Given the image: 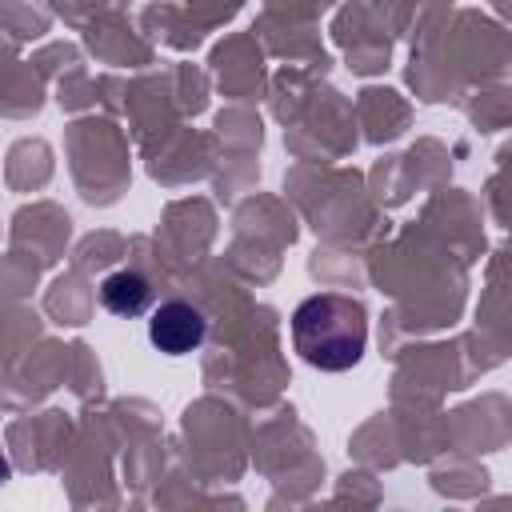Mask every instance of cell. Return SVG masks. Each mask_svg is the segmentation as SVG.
<instances>
[{
	"instance_id": "obj_4",
	"label": "cell",
	"mask_w": 512,
	"mask_h": 512,
	"mask_svg": "<svg viewBox=\"0 0 512 512\" xmlns=\"http://www.w3.org/2000/svg\"><path fill=\"white\" fill-rule=\"evenodd\" d=\"M8 476H12V468H8V456H4V452H0V484H4V480H8Z\"/></svg>"
},
{
	"instance_id": "obj_1",
	"label": "cell",
	"mask_w": 512,
	"mask_h": 512,
	"mask_svg": "<svg viewBox=\"0 0 512 512\" xmlns=\"http://www.w3.org/2000/svg\"><path fill=\"white\" fill-rule=\"evenodd\" d=\"M292 344L320 372H344L360 364L368 344V312L360 300L340 292L308 296L292 312Z\"/></svg>"
},
{
	"instance_id": "obj_2",
	"label": "cell",
	"mask_w": 512,
	"mask_h": 512,
	"mask_svg": "<svg viewBox=\"0 0 512 512\" xmlns=\"http://www.w3.org/2000/svg\"><path fill=\"white\" fill-rule=\"evenodd\" d=\"M204 332H208L204 312L192 308V304H184V300L160 304V308L152 312V320H148V340H152L160 352H168V356H184V352L200 348Z\"/></svg>"
},
{
	"instance_id": "obj_3",
	"label": "cell",
	"mask_w": 512,
	"mask_h": 512,
	"mask_svg": "<svg viewBox=\"0 0 512 512\" xmlns=\"http://www.w3.org/2000/svg\"><path fill=\"white\" fill-rule=\"evenodd\" d=\"M148 300H152V288H148V280H144L140 272L120 268V272H112V276L100 280V304H104L112 316L132 320V316H140V312L148 308Z\"/></svg>"
}]
</instances>
